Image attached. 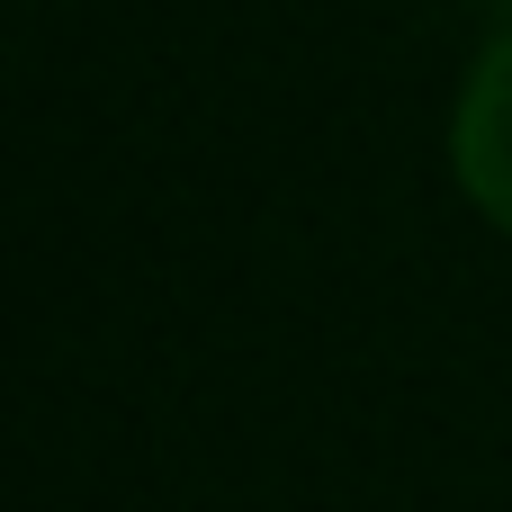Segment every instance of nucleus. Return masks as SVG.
Listing matches in <instances>:
<instances>
[{
    "label": "nucleus",
    "instance_id": "obj_1",
    "mask_svg": "<svg viewBox=\"0 0 512 512\" xmlns=\"http://www.w3.org/2000/svg\"><path fill=\"white\" fill-rule=\"evenodd\" d=\"M450 162H459V189L477 198V216L512 234V18L495 27V45L477 54V72L459 90Z\"/></svg>",
    "mask_w": 512,
    "mask_h": 512
}]
</instances>
